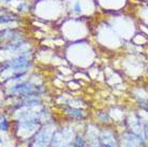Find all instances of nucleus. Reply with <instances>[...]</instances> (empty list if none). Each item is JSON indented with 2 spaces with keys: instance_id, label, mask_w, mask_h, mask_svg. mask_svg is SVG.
<instances>
[{
  "instance_id": "6",
  "label": "nucleus",
  "mask_w": 148,
  "mask_h": 147,
  "mask_svg": "<svg viewBox=\"0 0 148 147\" xmlns=\"http://www.w3.org/2000/svg\"><path fill=\"white\" fill-rule=\"evenodd\" d=\"M73 10L75 13H81L82 10H81V3L79 2H75L73 5Z\"/></svg>"
},
{
  "instance_id": "3",
  "label": "nucleus",
  "mask_w": 148,
  "mask_h": 147,
  "mask_svg": "<svg viewBox=\"0 0 148 147\" xmlns=\"http://www.w3.org/2000/svg\"><path fill=\"white\" fill-rule=\"evenodd\" d=\"M67 114L72 118H76V119H79V118L84 117V112L78 109H69L67 111Z\"/></svg>"
},
{
  "instance_id": "1",
  "label": "nucleus",
  "mask_w": 148,
  "mask_h": 147,
  "mask_svg": "<svg viewBox=\"0 0 148 147\" xmlns=\"http://www.w3.org/2000/svg\"><path fill=\"white\" fill-rule=\"evenodd\" d=\"M29 56V52H23L21 55L16 56L15 58L9 61H4L2 65V70H13L15 74L26 72L30 67Z\"/></svg>"
},
{
  "instance_id": "4",
  "label": "nucleus",
  "mask_w": 148,
  "mask_h": 147,
  "mask_svg": "<svg viewBox=\"0 0 148 147\" xmlns=\"http://www.w3.org/2000/svg\"><path fill=\"white\" fill-rule=\"evenodd\" d=\"M9 128H10V126H9L8 119L5 118V116L1 115V122H0V129H1V131L2 132H8Z\"/></svg>"
},
{
  "instance_id": "2",
  "label": "nucleus",
  "mask_w": 148,
  "mask_h": 147,
  "mask_svg": "<svg viewBox=\"0 0 148 147\" xmlns=\"http://www.w3.org/2000/svg\"><path fill=\"white\" fill-rule=\"evenodd\" d=\"M10 91L13 95H17V96L32 97L38 93V88L37 86H34L30 82H22V83H18V84L12 86Z\"/></svg>"
},
{
  "instance_id": "5",
  "label": "nucleus",
  "mask_w": 148,
  "mask_h": 147,
  "mask_svg": "<svg viewBox=\"0 0 148 147\" xmlns=\"http://www.w3.org/2000/svg\"><path fill=\"white\" fill-rule=\"evenodd\" d=\"M74 146L75 147H84L85 146V142H84V139L82 136L77 135L75 137V141H74Z\"/></svg>"
},
{
  "instance_id": "7",
  "label": "nucleus",
  "mask_w": 148,
  "mask_h": 147,
  "mask_svg": "<svg viewBox=\"0 0 148 147\" xmlns=\"http://www.w3.org/2000/svg\"><path fill=\"white\" fill-rule=\"evenodd\" d=\"M147 111H148V104H147Z\"/></svg>"
}]
</instances>
